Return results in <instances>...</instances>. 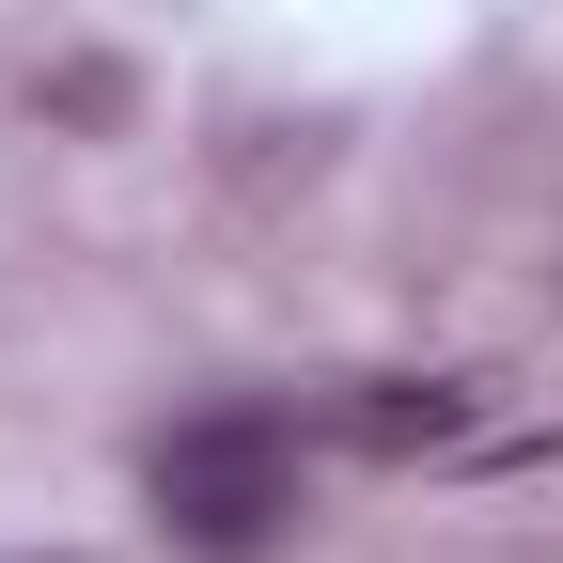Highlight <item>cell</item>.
<instances>
[{
  "mask_svg": "<svg viewBox=\"0 0 563 563\" xmlns=\"http://www.w3.org/2000/svg\"><path fill=\"white\" fill-rule=\"evenodd\" d=\"M141 501H157V532L188 563H266L282 532H298L313 470H298V422L282 407H203L157 439V470H141Z\"/></svg>",
  "mask_w": 563,
  "mask_h": 563,
  "instance_id": "1",
  "label": "cell"
}]
</instances>
